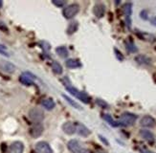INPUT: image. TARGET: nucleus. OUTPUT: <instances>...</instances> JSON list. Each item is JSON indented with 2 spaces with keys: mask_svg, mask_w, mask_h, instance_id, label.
I'll return each instance as SVG.
<instances>
[{
  "mask_svg": "<svg viewBox=\"0 0 156 153\" xmlns=\"http://www.w3.org/2000/svg\"><path fill=\"white\" fill-rule=\"evenodd\" d=\"M137 120V116L132 114L129 112H125L124 114H122L121 119L117 121V123L119 126H131L135 123Z\"/></svg>",
  "mask_w": 156,
  "mask_h": 153,
  "instance_id": "1",
  "label": "nucleus"
},
{
  "mask_svg": "<svg viewBox=\"0 0 156 153\" xmlns=\"http://www.w3.org/2000/svg\"><path fill=\"white\" fill-rule=\"evenodd\" d=\"M65 88L69 93H71V95L75 96L76 98H78L80 101H81L83 103H90V97L88 96L86 93L80 92L77 88L73 87V86H71L69 84H65Z\"/></svg>",
  "mask_w": 156,
  "mask_h": 153,
  "instance_id": "2",
  "label": "nucleus"
},
{
  "mask_svg": "<svg viewBox=\"0 0 156 153\" xmlns=\"http://www.w3.org/2000/svg\"><path fill=\"white\" fill-rule=\"evenodd\" d=\"M29 118L32 122L36 123H41L44 119V112L41 108L34 107L30 109L29 111Z\"/></svg>",
  "mask_w": 156,
  "mask_h": 153,
  "instance_id": "3",
  "label": "nucleus"
},
{
  "mask_svg": "<svg viewBox=\"0 0 156 153\" xmlns=\"http://www.w3.org/2000/svg\"><path fill=\"white\" fill-rule=\"evenodd\" d=\"M79 11H80V5L77 3H74L66 6L62 11V14L66 19H71L78 14Z\"/></svg>",
  "mask_w": 156,
  "mask_h": 153,
  "instance_id": "4",
  "label": "nucleus"
},
{
  "mask_svg": "<svg viewBox=\"0 0 156 153\" xmlns=\"http://www.w3.org/2000/svg\"><path fill=\"white\" fill-rule=\"evenodd\" d=\"M67 146H68L69 150L72 153H90V151L87 148H83L77 140H71V141H69Z\"/></svg>",
  "mask_w": 156,
  "mask_h": 153,
  "instance_id": "5",
  "label": "nucleus"
},
{
  "mask_svg": "<svg viewBox=\"0 0 156 153\" xmlns=\"http://www.w3.org/2000/svg\"><path fill=\"white\" fill-rule=\"evenodd\" d=\"M122 11H123V14L126 16V26L130 29V26H131L130 16L132 14V4L131 3H126V4H124L123 7H122Z\"/></svg>",
  "mask_w": 156,
  "mask_h": 153,
  "instance_id": "6",
  "label": "nucleus"
},
{
  "mask_svg": "<svg viewBox=\"0 0 156 153\" xmlns=\"http://www.w3.org/2000/svg\"><path fill=\"white\" fill-rule=\"evenodd\" d=\"M36 153H54L51 146L46 142H38L35 146Z\"/></svg>",
  "mask_w": 156,
  "mask_h": 153,
  "instance_id": "7",
  "label": "nucleus"
},
{
  "mask_svg": "<svg viewBox=\"0 0 156 153\" xmlns=\"http://www.w3.org/2000/svg\"><path fill=\"white\" fill-rule=\"evenodd\" d=\"M43 130H44V127L41 123H35L34 124L31 129H30V134L33 138H38L42 135L43 133Z\"/></svg>",
  "mask_w": 156,
  "mask_h": 153,
  "instance_id": "8",
  "label": "nucleus"
},
{
  "mask_svg": "<svg viewBox=\"0 0 156 153\" xmlns=\"http://www.w3.org/2000/svg\"><path fill=\"white\" fill-rule=\"evenodd\" d=\"M62 130L64 131L65 134L68 135H73L77 132V126L76 123H74L72 122H66L62 125Z\"/></svg>",
  "mask_w": 156,
  "mask_h": 153,
  "instance_id": "9",
  "label": "nucleus"
},
{
  "mask_svg": "<svg viewBox=\"0 0 156 153\" xmlns=\"http://www.w3.org/2000/svg\"><path fill=\"white\" fill-rule=\"evenodd\" d=\"M16 70V66L9 61H0V71L7 74H12Z\"/></svg>",
  "mask_w": 156,
  "mask_h": 153,
  "instance_id": "10",
  "label": "nucleus"
},
{
  "mask_svg": "<svg viewBox=\"0 0 156 153\" xmlns=\"http://www.w3.org/2000/svg\"><path fill=\"white\" fill-rule=\"evenodd\" d=\"M34 77L33 75H31L30 73H23V74L19 77V81L22 84L24 85H27V86H30V85H33L34 84Z\"/></svg>",
  "mask_w": 156,
  "mask_h": 153,
  "instance_id": "11",
  "label": "nucleus"
},
{
  "mask_svg": "<svg viewBox=\"0 0 156 153\" xmlns=\"http://www.w3.org/2000/svg\"><path fill=\"white\" fill-rule=\"evenodd\" d=\"M23 150L24 144L19 141L13 142L9 148V153H23Z\"/></svg>",
  "mask_w": 156,
  "mask_h": 153,
  "instance_id": "12",
  "label": "nucleus"
},
{
  "mask_svg": "<svg viewBox=\"0 0 156 153\" xmlns=\"http://www.w3.org/2000/svg\"><path fill=\"white\" fill-rule=\"evenodd\" d=\"M140 124L142 126H144V127H153L156 124V121L155 119H153L151 116H145L141 119Z\"/></svg>",
  "mask_w": 156,
  "mask_h": 153,
  "instance_id": "13",
  "label": "nucleus"
},
{
  "mask_svg": "<svg viewBox=\"0 0 156 153\" xmlns=\"http://www.w3.org/2000/svg\"><path fill=\"white\" fill-rule=\"evenodd\" d=\"M93 12L98 18L103 17L105 14V6L103 3H97L94 6Z\"/></svg>",
  "mask_w": 156,
  "mask_h": 153,
  "instance_id": "14",
  "label": "nucleus"
},
{
  "mask_svg": "<svg viewBox=\"0 0 156 153\" xmlns=\"http://www.w3.org/2000/svg\"><path fill=\"white\" fill-rule=\"evenodd\" d=\"M76 126H77V133L80 136H81V137H87L88 135L90 134V130L88 129L84 124L77 123Z\"/></svg>",
  "mask_w": 156,
  "mask_h": 153,
  "instance_id": "15",
  "label": "nucleus"
},
{
  "mask_svg": "<svg viewBox=\"0 0 156 153\" xmlns=\"http://www.w3.org/2000/svg\"><path fill=\"white\" fill-rule=\"evenodd\" d=\"M134 59L137 63L142 64V65H151V58L148 57L146 55H138L135 57Z\"/></svg>",
  "mask_w": 156,
  "mask_h": 153,
  "instance_id": "16",
  "label": "nucleus"
},
{
  "mask_svg": "<svg viewBox=\"0 0 156 153\" xmlns=\"http://www.w3.org/2000/svg\"><path fill=\"white\" fill-rule=\"evenodd\" d=\"M140 136L143 138L146 141L152 143L153 140H154V135L150 131V130H147V129H142L140 130Z\"/></svg>",
  "mask_w": 156,
  "mask_h": 153,
  "instance_id": "17",
  "label": "nucleus"
},
{
  "mask_svg": "<svg viewBox=\"0 0 156 153\" xmlns=\"http://www.w3.org/2000/svg\"><path fill=\"white\" fill-rule=\"evenodd\" d=\"M65 65H66V67L72 68V69L81 67V63L78 61V59H74V58H69V59H67L66 62H65Z\"/></svg>",
  "mask_w": 156,
  "mask_h": 153,
  "instance_id": "18",
  "label": "nucleus"
},
{
  "mask_svg": "<svg viewBox=\"0 0 156 153\" xmlns=\"http://www.w3.org/2000/svg\"><path fill=\"white\" fill-rule=\"evenodd\" d=\"M42 106L44 108H46L47 110H52V109L55 108L56 103L52 99H43L42 101Z\"/></svg>",
  "mask_w": 156,
  "mask_h": 153,
  "instance_id": "19",
  "label": "nucleus"
},
{
  "mask_svg": "<svg viewBox=\"0 0 156 153\" xmlns=\"http://www.w3.org/2000/svg\"><path fill=\"white\" fill-rule=\"evenodd\" d=\"M56 53L62 58H66L67 57L69 56V52H68V50H67L66 47H64V46H59V47H58L56 49Z\"/></svg>",
  "mask_w": 156,
  "mask_h": 153,
  "instance_id": "20",
  "label": "nucleus"
},
{
  "mask_svg": "<svg viewBox=\"0 0 156 153\" xmlns=\"http://www.w3.org/2000/svg\"><path fill=\"white\" fill-rule=\"evenodd\" d=\"M51 67H52V70L54 71V73L57 75H62V72H63V69H62V66L60 65L58 61H53L52 64H51Z\"/></svg>",
  "mask_w": 156,
  "mask_h": 153,
  "instance_id": "21",
  "label": "nucleus"
},
{
  "mask_svg": "<svg viewBox=\"0 0 156 153\" xmlns=\"http://www.w3.org/2000/svg\"><path fill=\"white\" fill-rule=\"evenodd\" d=\"M78 27H79V24L77 21H74V22H71L69 25H68V28H67V31L66 33L68 35H73L74 33H76L77 30H78Z\"/></svg>",
  "mask_w": 156,
  "mask_h": 153,
  "instance_id": "22",
  "label": "nucleus"
},
{
  "mask_svg": "<svg viewBox=\"0 0 156 153\" xmlns=\"http://www.w3.org/2000/svg\"><path fill=\"white\" fill-rule=\"evenodd\" d=\"M137 35H138L142 39H144V40H147V41L153 42V41H155V39H156L154 36L150 35V34H147V33H137Z\"/></svg>",
  "mask_w": 156,
  "mask_h": 153,
  "instance_id": "23",
  "label": "nucleus"
},
{
  "mask_svg": "<svg viewBox=\"0 0 156 153\" xmlns=\"http://www.w3.org/2000/svg\"><path fill=\"white\" fill-rule=\"evenodd\" d=\"M104 119L105 120V121L109 123L111 126H113V127H118V123H117V121H115V120L112 119V117L110 115H108V114H105L104 115Z\"/></svg>",
  "mask_w": 156,
  "mask_h": 153,
  "instance_id": "24",
  "label": "nucleus"
},
{
  "mask_svg": "<svg viewBox=\"0 0 156 153\" xmlns=\"http://www.w3.org/2000/svg\"><path fill=\"white\" fill-rule=\"evenodd\" d=\"M62 97L65 99V101H66L67 103H70V104L73 106L74 108H77V109H79V110H80V109H81V107L80 106V104H79V103H77L76 102H74L73 99H70L68 96H66V95H62Z\"/></svg>",
  "mask_w": 156,
  "mask_h": 153,
  "instance_id": "25",
  "label": "nucleus"
},
{
  "mask_svg": "<svg viewBox=\"0 0 156 153\" xmlns=\"http://www.w3.org/2000/svg\"><path fill=\"white\" fill-rule=\"evenodd\" d=\"M126 50L130 53H136L138 51L137 47L135 46V44L132 42V41H128L126 43Z\"/></svg>",
  "mask_w": 156,
  "mask_h": 153,
  "instance_id": "26",
  "label": "nucleus"
},
{
  "mask_svg": "<svg viewBox=\"0 0 156 153\" xmlns=\"http://www.w3.org/2000/svg\"><path fill=\"white\" fill-rule=\"evenodd\" d=\"M53 4L56 5L57 7H63V6L66 4L65 0H53Z\"/></svg>",
  "mask_w": 156,
  "mask_h": 153,
  "instance_id": "27",
  "label": "nucleus"
},
{
  "mask_svg": "<svg viewBox=\"0 0 156 153\" xmlns=\"http://www.w3.org/2000/svg\"><path fill=\"white\" fill-rule=\"evenodd\" d=\"M114 52H115V54H116V57H118V59L119 61H124V57H123V55L121 54V52H119L118 51V49H114Z\"/></svg>",
  "mask_w": 156,
  "mask_h": 153,
  "instance_id": "28",
  "label": "nucleus"
},
{
  "mask_svg": "<svg viewBox=\"0 0 156 153\" xmlns=\"http://www.w3.org/2000/svg\"><path fill=\"white\" fill-rule=\"evenodd\" d=\"M0 53H1V54H3L4 56H7V57L10 56L8 53L6 52V48L4 47V46H0Z\"/></svg>",
  "mask_w": 156,
  "mask_h": 153,
  "instance_id": "29",
  "label": "nucleus"
},
{
  "mask_svg": "<svg viewBox=\"0 0 156 153\" xmlns=\"http://www.w3.org/2000/svg\"><path fill=\"white\" fill-rule=\"evenodd\" d=\"M99 105H101V106H103V107L105 108V107H107V103H105L104 101H101V99H97V102H96Z\"/></svg>",
  "mask_w": 156,
  "mask_h": 153,
  "instance_id": "30",
  "label": "nucleus"
},
{
  "mask_svg": "<svg viewBox=\"0 0 156 153\" xmlns=\"http://www.w3.org/2000/svg\"><path fill=\"white\" fill-rule=\"evenodd\" d=\"M140 151H141V153H153V152H151V150H148L147 148H141Z\"/></svg>",
  "mask_w": 156,
  "mask_h": 153,
  "instance_id": "31",
  "label": "nucleus"
},
{
  "mask_svg": "<svg viewBox=\"0 0 156 153\" xmlns=\"http://www.w3.org/2000/svg\"><path fill=\"white\" fill-rule=\"evenodd\" d=\"M151 22H152L154 25H156V16H154V17L151 19Z\"/></svg>",
  "mask_w": 156,
  "mask_h": 153,
  "instance_id": "32",
  "label": "nucleus"
},
{
  "mask_svg": "<svg viewBox=\"0 0 156 153\" xmlns=\"http://www.w3.org/2000/svg\"><path fill=\"white\" fill-rule=\"evenodd\" d=\"M2 5H3L2 1H0V8H1V7H2Z\"/></svg>",
  "mask_w": 156,
  "mask_h": 153,
  "instance_id": "33",
  "label": "nucleus"
}]
</instances>
